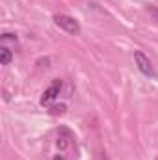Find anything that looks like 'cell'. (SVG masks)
Segmentation results:
<instances>
[{"mask_svg":"<svg viewBox=\"0 0 158 160\" xmlns=\"http://www.w3.org/2000/svg\"><path fill=\"white\" fill-rule=\"evenodd\" d=\"M54 24L56 26H60L62 30H65L67 34H80V24L78 21L75 19V17H71V15H63V13H60V15H54Z\"/></svg>","mask_w":158,"mask_h":160,"instance_id":"1","label":"cell"},{"mask_svg":"<svg viewBox=\"0 0 158 160\" xmlns=\"http://www.w3.org/2000/svg\"><path fill=\"white\" fill-rule=\"evenodd\" d=\"M60 91H62V80L56 78L45 91H43V95H41V104L43 106H50L56 99H58V95H60Z\"/></svg>","mask_w":158,"mask_h":160,"instance_id":"2","label":"cell"},{"mask_svg":"<svg viewBox=\"0 0 158 160\" xmlns=\"http://www.w3.org/2000/svg\"><path fill=\"white\" fill-rule=\"evenodd\" d=\"M134 62L140 69V73H143L145 77H155V69H153V63L149 60V56H145L141 50H136L134 52Z\"/></svg>","mask_w":158,"mask_h":160,"instance_id":"3","label":"cell"},{"mask_svg":"<svg viewBox=\"0 0 158 160\" xmlns=\"http://www.w3.org/2000/svg\"><path fill=\"white\" fill-rule=\"evenodd\" d=\"M71 142H73V134H71L67 128H62V130H60V136H58V147L63 151V149L69 147Z\"/></svg>","mask_w":158,"mask_h":160,"instance_id":"4","label":"cell"},{"mask_svg":"<svg viewBox=\"0 0 158 160\" xmlns=\"http://www.w3.org/2000/svg\"><path fill=\"white\" fill-rule=\"evenodd\" d=\"M11 60H13V52L4 45V47L0 48V63H2V65H9Z\"/></svg>","mask_w":158,"mask_h":160,"instance_id":"5","label":"cell"},{"mask_svg":"<svg viewBox=\"0 0 158 160\" xmlns=\"http://www.w3.org/2000/svg\"><path fill=\"white\" fill-rule=\"evenodd\" d=\"M52 160H65V158H63L62 155H54V158H52Z\"/></svg>","mask_w":158,"mask_h":160,"instance_id":"6","label":"cell"}]
</instances>
